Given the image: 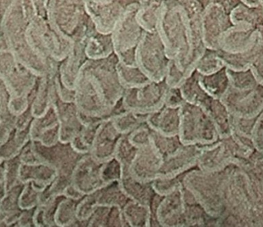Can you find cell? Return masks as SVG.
I'll use <instances>...</instances> for the list:
<instances>
[{"label": "cell", "mask_w": 263, "mask_h": 227, "mask_svg": "<svg viewBox=\"0 0 263 227\" xmlns=\"http://www.w3.org/2000/svg\"><path fill=\"white\" fill-rule=\"evenodd\" d=\"M60 124V141L70 143L72 139L84 127L80 117V111L75 102H65L59 97L58 91L52 103Z\"/></svg>", "instance_id": "obj_11"}, {"label": "cell", "mask_w": 263, "mask_h": 227, "mask_svg": "<svg viewBox=\"0 0 263 227\" xmlns=\"http://www.w3.org/2000/svg\"><path fill=\"white\" fill-rule=\"evenodd\" d=\"M123 135L116 127L112 119L104 120L96 134L91 155L100 162L115 157L117 145Z\"/></svg>", "instance_id": "obj_13"}, {"label": "cell", "mask_w": 263, "mask_h": 227, "mask_svg": "<svg viewBox=\"0 0 263 227\" xmlns=\"http://www.w3.org/2000/svg\"><path fill=\"white\" fill-rule=\"evenodd\" d=\"M103 123V122H102ZM101 123L86 125L77 135L70 141L71 146L74 150L80 154H90L92 144L95 140L96 134Z\"/></svg>", "instance_id": "obj_25"}, {"label": "cell", "mask_w": 263, "mask_h": 227, "mask_svg": "<svg viewBox=\"0 0 263 227\" xmlns=\"http://www.w3.org/2000/svg\"><path fill=\"white\" fill-rule=\"evenodd\" d=\"M146 123L156 132L168 136L178 135L180 129V107L164 104L159 109L148 114Z\"/></svg>", "instance_id": "obj_14"}, {"label": "cell", "mask_w": 263, "mask_h": 227, "mask_svg": "<svg viewBox=\"0 0 263 227\" xmlns=\"http://www.w3.org/2000/svg\"><path fill=\"white\" fill-rule=\"evenodd\" d=\"M80 200L65 197L60 202L55 216L57 226H79V222L77 218V209Z\"/></svg>", "instance_id": "obj_23"}, {"label": "cell", "mask_w": 263, "mask_h": 227, "mask_svg": "<svg viewBox=\"0 0 263 227\" xmlns=\"http://www.w3.org/2000/svg\"><path fill=\"white\" fill-rule=\"evenodd\" d=\"M138 149L139 148L136 147L129 140L128 134H123L117 145L115 157L121 163L123 167L130 168Z\"/></svg>", "instance_id": "obj_32"}, {"label": "cell", "mask_w": 263, "mask_h": 227, "mask_svg": "<svg viewBox=\"0 0 263 227\" xmlns=\"http://www.w3.org/2000/svg\"><path fill=\"white\" fill-rule=\"evenodd\" d=\"M147 117L148 114L126 110L112 120L117 129L122 134H128L144 123H146Z\"/></svg>", "instance_id": "obj_27"}, {"label": "cell", "mask_w": 263, "mask_h": 227, "mask_svg": "<svg viewBox=\"0 0 263 227\" xmlns=\"http://www.w3.org/2000/svg\"><path fill=\"white\" fill-rule=\"evenodd\" d=\"M162 160L163 157L151 143L139 148L129 171L138 180L151 182L159 175Z\"/></svg>", "instance_id": "obj_12"}, {"label": "cell", "mask_w": 263, "mask_h": 227, "mask_svg": "<svg viewBox=\"0 0 263 227\" xmlns=\"http://www.w3.org/2000/svg\"><path fill=\"white\" fill-rule=\"evenodd\" d=\"M255 149L263 154V112L259 116L253 137Z\"/></svg>", "instance_id": "obj_36"}, {"label": "cell", "mask_w": 263, "mask_h": 227, "mask_svg": "<svg viewBox=\"0 0 263 227\" xmlns=\"http://www.w3.org/2000/svg\"><path fill=\"white\" fill-rule=\"evenodd\" d=\"M123 173V166L115 157L103 162L101 176L104 185L116 180H120Z\"/></svg>", "instance_id": "obj_33"}, {"label": "cell", "mask_w": 263, "mask_h": 227, "mask_svg": "<svg viewBox=\"0 0 263 227\" xmlns=\"http://www.w3.org/2000/svg\"><path fill=\"white\" fill-rule=\"evenodd\" d=\"M186 173L173 177L158 176L152 181L153 190L156 194L160 196H165L170 194L175 190L182 186L183 179Z\"/></svg>", "instance_id": "obj_31"}, {"label": "cell", "mask_w": 263, "mask_h": 227, "mask_svg": "<svg viewBox=\"0 0 263 227\" xmlns=\"http://www.w3.org/2000/svg\"><path fill=\"white\" fill-rule=\"evenodd\" d=\"M228 178L229 166L219 171H205L196 166L185 174L183 186L209 215L219 219L227 210Z\"/></svg>", "instance_id": "obj_1"}, {"label": "cell", "mask_w": 263, "mask_h": 227, "mask_svg": "<svg viewBox=\"0 0 263 227\" xmlns=\"http://www.w3.org/2000/svg\"><path fill=\"white\" fill-rule=\"evenodd\" d=\"M261 6H262L263 12V0H261Z\"/></svg>", "instance_id": "obj_41"}, {"label": "cell", "mask_w": 263, "mask_h": 227, "mask_svg": "<svg viewBox=\"0 0 263 227\" xmlns=\"http://www.w3.org/2000/svg\"><path fill=\"white\" fill-rule=\"evenodd\" d=\"M98 205L108 206H118L123 208L130 201L120 186V180L103 185L96 191Z\"/></svg>", "instance_id": "obj_19"}, {"label": "cell", "mask_w": 263, "mask_h": 227, "mask_svg": "<svg viewBox=\"0 0 263 227\" xmlns=\"http://www.w3.org/2000/svg\"><path fill=\"white\" fill-rule=\"evenodd\" d=\"M202 23L205 47L218 50L222 34L233 26L230 12L219 3H210L202 14Z\"/></svg>", "instance_id": "obj_7"}, {"label": "cell", "mask_w": 263, "mask_h": 227, "mask_svg": "<svg viewBox=\"0 0 263 227\" xmlns=\"http://www.w3.org/2000/svg\"><path fill=\"white\" fill-rule=\"evenodd\" d=\"M120 186L123 192L133 201L150 205L156 195L151 182L142 181L133 176L129 167H123Z\"/></svg>", "instance_id": "obj_15"}, {"label": "cell", "mask_w": 263, "mask_h": 227, "mask_svg": "<svg viewBox=\"0 0 263 227\" xmlns=\"http://www.w3.org/2000/svg\"><path fill=\"white\" fill-rule=\"evenodd\" d=\"M87 226H125L123 211L118 206L98 205Z\"/></svg>", "instance_id": "obj_21"}, {"label": "cell", "mask_w": 263, "mask_h": 227, "mask_svg": "<svg viewBox=\"0 0 263 227\" xmlns=\"http://www.w3.org/2000/svg\"><path fill=\"white\" fill-rule=\"evenodd\" d=\"M250 69L253 71L257 81L263 86V49L254 63L252 64Z\"/></svg>", "instance_id": "obj_37"}, {"label": "cell", "mask_w": 263, "mask_h": 227, "mask_svg": "<svg viewBox=\"0 0 263 227\" xmlns=\"http://www.w3.org/2000/svg\"><path fill=\"white\" fill-rule=\"evenodd\" d=\"M227 73L230 78V86L234 89L247 90L259 84L251 69L237 71L227 68Z\"/></svg>", "instance_id": "obj_28"}, {"label": "cell", "mask_w": 263, "mask_h": 227, "mask_svg": "<svg viewBox=\"0 0 263 227\" xmlns=\"http://www.w3.org/2000/svg\"><path fill=\"white\" fill-rule=\"evenodd\" d=\"M263 49V34L248 50L238 53H230L216 50L218 56L223 62L225 66L233 70H246L250 69L252 64L259 56Z\"/></svg>", "instance_id": "obj_16"}, {"label": "cell", "mask_w": 263, "mask_h": 227, "mask_svg": "<svg viewBox=\"0 0 263 227\" xmlns=\"http://www.w3.org/2000/svg\"><path fill=\"white\" fill-rule=\"evenodd\" d=\"M241 2L247 6L255 7V6H258L260 4L261 0H241Z\"/></svg>", "instance_id": "obj_38"}, {"label": "cell", "mask_w": 263, "mask_h": 227, "mask_svg": "<svg viewBox=\"0 0 263 227\" xmlns=\"http://www.w3.org/2000/svg\"><path fill=\"white\" fill-rule=\"evenodd\" d=\"M122 211L125 226H151L152 212L149 205L130 200Z\"/></svg>", "instance_id": "obj_20"}, {"label": "cell", "mask_w": 263, "mask_h": 227, "mask_svg": "<svg viewBox=\"0 0 263 227\" xmlns=\"http://www.w3.org/2000/svg\"><path fill=\"white\" fill-rule=\"evenodd\" d=\"M218 218L209 215L199 203L185 205V226H217Z\"/></svg>", "instance_id": "obj_22"}, {"label": "cell", "mask_w": 263, "mask_h": 227, "mask_svg": "<svg viewBox=\"0 0 263 227\" xmlns=\"http://www.w3.org/2000/svg\"><path fill=\"white\" fill-rule=\"evenodd\" d=\"M117 70L120 80L126 88L142 86L151 80L139 66H126L119 61Z\"/></svg>", "instance_id": "obj_26"}, {"label": "cell", "mask_w": 263, "mask_h": 227, "mask_svg": "<svg viewBox=\"0 0 263 227\" xmlns=\"http://www.w3.org/2000/svg\"><path fill=\"white\" fill-rule=\"evenodd\" d=\"M97 206L98 202L96 191L84 196L79 201L77 209V218L79 222V226H87L88 221L92 217Z\"/></svg>", "instance_id": "obj_30"}, {"label": "cell", "mask_w": 263, "mask_h": 227, "mask_svg": "<svg viewBox=\"0 0 263 227\" xmlns=\"http://www.w3.org/2000/svg\"><path fill=\"white\" fill-rule=\"evenodd\" d=\"M183 184L163 196L152 213L151 226H185Z\"/></svg>", "instance_id": "obj_6"}, {"label": "cell", "mask_w": 263, "mask_h": 227, "mask_svg": "<svg viewBox=\"0 0 263 227\" xmlns=\"http://www.w3.org/2000/svg\"><path fill=\"white\" fill-rule=\"evenodd\" d=\"M225 66L223 62L218 56L217 52L206 49L196 66V70L202 75L214 73Z\"/></svg>", "instance_id": "obj_29"}, {"label": "cell", "mask_w": 263, "mask_h": 227, "mask_svg": "<svg viewBox=\"0 0 263 227\" xmlns=\"http://www.w3.org/2000/svg\"><path fill=\"white\" fill-rule=\"evenodd\" d=\"M168 87L164 79L161 81L150 80L142 86L126 88L123 97V104L128 110L150 113L163 106Z\"/></svg>", "instance_id": "obj_4"}, {"label": "cell", "mask_w": 263, "mask_h": 227, "mask_svg": "<svg viewBox=\"0 0 263 227\" xmlns=\"http://www.w3.org/2000/svg\"><path fill=\"white\" fill-rule=\"evenodd\" d=\"M201 149L199 145L184 144L175 154L163 158L158 176L173 177L196 167Z\"/></svg>", "instance_id": "obj_10"}, {"label": "cell", "mask_w": 263, "mask_h": 227, "mask_svg": "<svg viewBox=\"0 0 263 227\" xmlns=\"http://www.w3.org/2000/svg\"><path fill=\"white\" fill-rule=\"evenodd\" d=\"M260 186H261V189H262V192L263 194V175H262V178H261V180H260Z\"/></svg>", "instance_id": "obj_39"}, {"label": "cell", "mask_w": 263, "mask_h": 227, "mask_svg": "<svg viewBox=\"0 0 263 227\" xmlns=\"http://www.w3.org/2000/svg\"><path fill=\"white\" fill-rule=\"evenodd\" d=\"M152 143L163 158L175 154L184 143L178 135L168 136L152 129Z\"/></svg>", "instance_id": "obj_24"}, {"label": "cell", "mask_w": 263, "mask_h": 227, "mask_svg": "<svg viewBox=\"0 0 263 227\" xmlns=\"http://www.w3.org/2000/svg\"><path fill=\"white\" fill-rule=\"evenodd\" d=\"M199 81L204 90L209 95L219 100L225 95L230 86L227 66H224L217 72L209 75H202L199 73Z\"/></svg>", "instance_id": "obj_18"}, {"label": "cell", "mask_w": 263, "mask_h": 227, "mask_svg": "<svg viewBox=\"0 0 263 227\" xmlns=\"http://www.w3.org/2000/svg\"><path fill=\"white\" fill-rule=\"evenodd\" d=\"M199 72L195 69L182 83L179 88L185 101L194 103L206 109L213 100V97L209 95L199 81Z\"/></svg>", "instance_id": "obj_17"}, {"label": "cell", "mask_w": 263, "mask_h": 227, "mask_svg": "<svg viewBox=\"0 0 263 227\" xmlns=\"http://www.w3.org/2000/svg\"><path fill=\"white\" fill-rule=\"evenodd\" d=\"M103 163L90 154L79 160L72 173V184L83 195L92 194L104 185L101 176Z\"/></svg>", "instance_id": "obj_9"}, {"label": "cell", "mask_w": 263, "mask_h": 227, "mask_svg": "<svg viewBox=\"0 0 263 227\" xmlns=\"http://www.w3.org/2000/svg\"><path fill=\"white\" fill-rule=\"evenodd\" d=\"M154 32H144L136 49V61L150 80L161 81L165 78L171 60L162 38Z\"/></svg>", "instance_id": "obj_3"}, {"label": "cell", "mask_w": 263, "mask_h": 227, "mask_svg": "<svg viewBox=\"0 0 263 227\" xmlns=\"http://www.w3.org/2000/svg\"><path fill=\"white\" fill-rule=\"evenodd\" d=\"M258 155H259V159L263 162V154L258 151Z\"/></svg>", "instance_id": "obj_40"}, {"label": "cell", "mask_w": 263, "mask_h": 227, "mask_svg": "<svg viewBox=\"0 0 263 227\" xmlns=\"http://www.w3.org/2000/svg\"><path fill=\"white\" fill-rule=\"evenodd\" d=\"M262 34L263 24L234 23L221 36L219 49L230 53L244 52L250 49Z\"/></svg>", "instance_id": "obj_8"}, {"label": "cell", "mask_w": 263, "mask_h": 227, "mask_svg": "<svg viewBox=\"0 0 263 227\" xmlns=\"http://www.w3.org/2000/svg\"><path fill=\"white\" fill-rule=\"evenodd\" d=\"M152 129L146 123L135 129L128 134L129 140L136 147L140 148L152 143Z\"/></svg>", "instance_id": "obj_34"}, {"label": "cell", "mask_w": 263, "mask_h": 227, "mask_svg": "<svg viewBox=\"0 0 263 227\" xmlns=\"http://www.w3.org/2000/svg\"><path fill=\"white\" fill-rule=\"evenodd\" d=\"M231 115L240 118H253L263 112V86L239 90L231 86L221 99Z\"/></svg>", "instance_id": "obj_5"}, {"label": "cell", "mask_w": 263, "mask_h": 227, "mask_svg": "<svg viewBox=\"0 0 263 227\" xmlns=\"http://www.w3.org/2000/svg\"><path fill=\"white\" fill-rule=\"evenodd\" d=\"M179 136L184 144H212L219 139V132L204 108L185 101L180 106Z\"/></svg>", "instance_id": "obj_2"}, {"label": "cell", "mask_w": 263, "mask_h": 227, "mask_svg": "<svg viewBox=\"0 0 263 227\" xmlns=\"http://www.w3.org/2000/svg\"><path fill=\"white\" fill-rule=\"evenodd\" d=\"M184 102H185V100L182 97L180 88L168 87L164 104L168 106H173V107H180Z\"/></svg>", "instance_id": "obj_35"}]
</instances>
